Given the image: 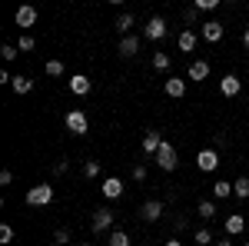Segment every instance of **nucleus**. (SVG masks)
<instances>
[{"mask_svg":"<svg viewBox=\"0 0 249 246\" xmlns=\"http://www.w3.org/2000/svg\"><path fill=\"white\" fill-rule=\"evenodd\" d=\"M27 203H30V207H50V203H53V187H47V183L30 187L27 189Z\"/></svg>","mask_w":249,"mask_h":246,"instance_id":"nucleus-1","label":"nucleus"},{"mask_svg":"<svg viewBox=\"0 0 249 246\" xmlns=\"http://www.w3.org/2000/svg\"><path fill=\"white\" fill-rule=\"evenodd\" d=\"M63 123H67V130L73 133V136H83V133L90 130V120H87L83 110H70V114L63 116Z\"/></svg>","mask_w":249,"mask_h":246,"instance_id":"nucleus-2","label":"nucleus"},{"mask_svg":"<svg viewBox=\"0 0 249 246\" xmlns=\"http://www.w3.org/2000/svg\"><path fill=\"white\" fill-rule=\"evenodd\" d=\"M153 160H156V167H160V170H166V173L176 170V147H173V143H163Z\"/></svg>","mask_w":249,"mask_h":246,"instance_id":"nucleus-3","label":"nucleus"},{"mask_svg":"<svg viewBox=\"0 0 249 246\" xmlns=\"http://www.w3.org/2000/svg\"><path fill=\"white\" fill-rule=\"evenodd\" d=\"M199 37L206 40V43H219V40H223V23H219V20L199 23Z\"/></svg>","mask_w":249,"mask_h":246,"instance_id":"nucleus-4","label":"nucleus"},{"mask_svg":"<svg viewBox=\"0 0 249 246\" xmlns=\"http://www.w3.org/2000/svg\"><path fill=\"white\" fill-rule=\"evenodd\" d=\"M110 227H113V209H96L93 220H90V229L93 233H107Z\"/></svg>","mask_w":249,"mask_h":246,"instance_id":"nucleus-5","label":"nucleus"},{"mask_svg":"<svg viewBox=\"0 0 249 246\" xmlns=\"http://www.w3.org/2000/svg\"><path fill=\"white\" fill-rule=\"evenodd\" d=\"M196 167H199L203 173H213L216 167H219V153L216 150H199L196 153Z\"/></svg>","mask_w":249,"mask_h":246,"instance_id":"nucleus-6","label":"nucleus"},{"mask_svg":"<svg viewBox=\"0 0 249 246\" xmlns=\"http://www.w3.org/2000/svg\"><path fill=\"white\" fill-rule=\"evenodd\" d=\"M143 37L146 40H163L166 37V20L163 17H150V23L143 27Z\"/></svg>","mask_w":249,"mask_h":246,"instance_id":"nucleus-7","label":"nucleus"},{"mask_svg":"<svg viewBox=\"0 0 249 246\" xmlns=\"http://www.w3.org/2000/svg\"><path fill=\"white\" fill-rule=\"evenodd\" d=\"M239 90H243V80H239L236 74H226L223 80H219V94L223 96H236Z\"/></svg>","mask_w":249,"mask_h":246,"instance_id":"nucleus-8","label":"nucleus"},{"mask_svg":"<svg viewBox=\"0 0 249 246\" xmlns=\"http://www.w3.org/2000/svg\"><path fill=\"white\" fill-rule=\"evenodd\" d=\"M140 216L150 220V223H156V220L163 216V200H146V203L140 207Z\"/></svg>","mask_w":249,"mask_h":246,"instance_id":"nucleus-9","label":"nucleus"},{"mask_svg":"<svg viewBox=\"0 0 249 246\" xmlns=\"http://www.w3.org/2000/svg\"><path fill=\"white\" fill-rule=\"evenodd\" d=\"M100 189H103V196H107V200H116V196H123V180H116V176H107Z\"/></svg>","mask_w":249,"mask_h":246,"instance_id":"nucleus-10","label":"nucleus"},{"mask_svg":"<svg viewBox=\"0 0 249 246\" xmlns=\"http://www.w3.org/2000/svg\"><path fill=\"white\" fill-rule=\"evenodd\" d=\"M160 147H163V136H160V130H150L146 136H143V153L156 156V153H160Z\"/></svg>","mask_w":249,"mask_h":246,"instance_id":"nucleus-11","label":"nucleus"},{"mask_svg":"<svg viewBox=\"0 0 249 246\" xmlns=\"http://www.w3.org/2000/svg\"><path fill=\"white\" fill-rule=\"evenodd\" d=\"M14 23H17V27H34V23H37V10H34V7H20L17 14H14Z\"/></svg>","mask_w":249,"mask_h":246,"instance_id":"nucleus-12","label":"nucleus"},{"mask_svg":"<svg viewBox=\"0 0 249 246\" xmlns=\"http://www.w3.org/2000/svg\"><path fill=\"white\" fill-rule=\"evenodd\" d=\"M226 236H239L243 229H246V220H243V213H232V216H226Z\"/></svg>","mask_w":249,"mask_h":246,"instance_id":"nucleus-13","label":"nucleus"},{"mask_svg":"<svg viewBox=\"0 0 249 246\" xmlns=\"http://www.w3.org/2000/svg\"><path fill=\"white\" fill-rule=\"evenodd\" d=\"M163 90H166V96H176V100H179V96L186 94V80H179V76H170V80L163 83Z\"/></svg>","mask_w":249,"mask_h":246,"instance_id":"nucleus-14","label":"nucleus"},{"mask_svg":"<svg viewBox=\"0 0 249 246\" xmlns=\"http://www.w3.org/2000/svg\"><path fill=\"white\" fill-rule=\"evenodd\" d=\"M90 87H93V83H90V76L73 74V80H70V90H73L77 96H87V94H90Z\"/></svg>","mask_w":249,"mask_h":246,"instance_id":"nucleus-15","label":"nucleus"},{"mask_svg":"<svg viewBox=\"0 0 249 246\" xmlns=\"http://www.w3.org/2000/svg\"><path fill=\"white\" fill-rule=\"evenodd\" d=\"M206 76H210V60H193L190 80H206Z\"/></svg>","mask_w":249,"mask_h":246,"instance_id":"nucleus-16","label":"nucleus"},{"mask_svg":"<svg viewBox=\"0 0 249 246\" xmlns=\"http://www.w3.org/2000/svg\"><path fill=\"white\" fill-rule=\"evenodd\" d=\"M136 50H140V37H133V34H130V37L120 40V54H123V57H133Z\"/></svg>","mask_w":249,"mask_h":246,"instance_id":"nucleus-17","label":"nucleus"},{"mask_svg":"<svg viewBox=\"0 0 249 246\" xmlns=\"http://www.w3.org/2000/svg\"><path fill=\"white\" fill-rule=\"evenodd\" d=\"M196 34H193V30H183V34H179V50H183V54H193V50H196Z\"/></svg>","mask_w":249,"mask_h":246,"instance_id":"nucleus-18","label":"nucleus"},{"mask_svg":"<svg viewBox=\"0 0 249 246\" xmlns=\"http://www.w3.org/2000/svg\"><path fill=\"white\" fill-rule=\"evenodd\" d=\"M10 87H14V94H30V90H34V80H30V76H14Z\"/></svg>","mask_w":249,"mask_h":246,"instance_id":"nucleus-19","label":"nucleus"},{"mask_svg":"<svg viewBox=\"0 0 249 246\" xmlns=\"http://www.w3.org/2000/svg\"><path fill=\"white\" fill-rule=\"evenodd\" d=\"M213 196H216V200H226V196H232V183H226V180L213 183Z\"/></svg>","mask_w":249,"mask_h":246,"instance_id":"nucleus-20","label":"nucleus"},{"mask_svg":"<svg viewBox=\"0 0 249 246\" xmlns=\"http://www.w3.org/2000/svg\"><path fill=\"white\" fill-rule=\"evenodd\" d=\"M130 243H133V240H130L126 229H113V233H110V246H130Z\"/></svg>","mask_w":249,"mask_h":246,"instance_id":"nucleus-21","label":"nucleus"},{"mask_svg":"<svg viewBox=\"0 0 249 246\" xmlns=\"http://www.w3.org/2000/svg\"><path fill=\"white\" fill-rule=\"evenodd\" d=\"M196 213H199L203 220H213V216H216V203H213V200H199V207H196Z\"/></svg>","mask_w":249,"mask_h":246,"instance_id":"nucleus-22","label":"nucleus"},{"mask_svg":"<svg viewBox=\"0 0 249 246\" xmlns=\"http://www.w3.org/2000/svg\"><path fill=\"white\" fill-rule=\"evenodd\" d=\"M232 193H236L239 200H249V176H239V180L232 183Z\"/></svg>","mask_w":249,"mask_h":246,"instance_id":"nucleus-23","label":"nucleus"},{"mask_svg":"<svg viewBox=\"0 0 249 246\" xmlns=\"http://www.w3.org/2000/svg\"><path fill=\"white\" fill-rule=\"evenodd\" d=\"M130 27H133V14H120V17H116V30H120L123 37H130Z\"/></svg>","mask_w":249,"mask_h":246,"instance_id":"nucleus-24","label":"nucleus"},{"mask_svg":"<svg viewBox=\"0 0 249 246\" xmlns=\"http://www.w3.org/2000/svg\"><path fill=\"white\" fill-rule=\"evenodd\" d=\"M83 176H87V180H96V176H100V163H96V160H87V163H83Z\"/></svg>","mask_w":249,"mask_h":246,"instance_id":"nucleus-25","label":"nucleus"},{"mask_svg":"<svg viewBox=\"0 0 249 246\" xmlns=\"http://www.w3.org/2000/svg\"><path fill=\"white\" fill-rule=\"evenodd\" d=\"M153 67L156 70H170V54H153Z\"/></svg>","mask_w":249,"mask_h":246,"instance_id":"nucleus-26","label":"nucleus"},{"mask_svg":"<svg viewBox=\"0 0 249 246\" xmlns=\"http://www.w3.org/2000/svg\"><path fill=\"white\" fill-rule=\"evenodd\" d=\"M53 243H57V246H67V243H70V229L60 227L57 233H53Z\"/></svg>","mask_w":249,"mask_h":246,"instance_id":"nucleus-27","label":"nucleus"},{"mask_svg":"<svg viewBox=\"0 0 249 246\" xmlns=\"http://www.w3.org/2000/svg\"><path fill=\"white\" fill-rule=\"evenodd\" d=\"M193 240H196L199 246H210V243H216V240H213V233H210V229H199V233H196Z\"/></svg>","mask_w":249,"mask_h":246,"instance_id":"nucleus-28","label":"nucleus"},{"mask_svg":"<svg viewBox=\"0 0 249 246\" xmlns=\"http://www.w3.org/2000/svg\"><path fill=\"white\" fill-rule=\"evenodd\" d=\"M17 50H20V47H14V43H3V47H0V57L14 60V57H17Z\"/></svg>","mask_w":249,"mask_h":246,"instance_id":"nucleus-29","label":"nucleus"},{"mask_svg":"<svg viewBox=\"0 0 249 246\" xmlns=\"http://www.w3.org/2000/svg\"><path fill=\"white\" fill-rule=\"evenodd\" d=\"M0 243H3V246H7V243H14V227H7V223L0 227Z\"/></svg>","mask_w":249,"mask_h":246,"instance_id":"nucleus-30","label":"nucleus"},{"mask_svg":"<svg viewBox=\"0 0 249 246\" xmlns=\"http://www.w3.org/2000/svg\"><path fill=\"white\" fill-rule=\"evenodd\" d=\"M47 74L60 76V74H63V63H60V60H47Z\"/></svg>","mask_w":249,"mask_h":246,"instance_id":"nucleus-31","label":"nucleus"},{"mask_svg":"<svg viewBox=\"0 0 249 246\" xmlns=\"http://www.w3.org/2000/svg\"><path fill=\"white\" fill-rule=\"evenodd\" d=\"M219 0H196V10H216Z\"/></svg>","mask_w":249,"mask_h":246,"instance_id":"nucleus-32","label":"nucleus"},{"mask_svg":"<svg viewBox=\"0 0 249 246\" xmlns=\"http://www.w3.org/2000/svg\"><path fill=\"white\" fill-rule=\"evenodd\" d=\"M183 20H186V23H196V20H199V10H196V7L183 10Z\"/></svg>","mask_w":249,"mask_h":246,"instance_id":"nucleus-33","label":"nucleus"},{"mask_svg":"<svg viewBox=\"0 0 249 246\" xmlns=\"http://www.w3.org/2000/svg\"><path fill=\"white\" fill-rule=\"evenodd\" d=\"M20 50H34V37H30V34L20 37Z\"/></svg>","mask_w":249,"mask_h":246,"instance_id":"nucleus-34","label":"nucleus"},{"mask_svg":"<svg viewBox=\"0 0 249 246\" xmlns=\"http://www.w3.org/2000/svg\"><path fill=\"white\" fill-rule=\"evenodd\" d=\"M133 180H136V183H143V180H146V167H133Z\"/></svg>","mask_w":249,"mask_h":246,"instance_id":"nucleus-35","label":"nucleus"},{"mask_svg":"<svg viewBox=\"0 0 249 246\" xmlns=\"http://www.w3.org/2000/svg\"><path fill=\"white\" fill-rule=\"evenodd\" d=\"M0 183H3V187H10V183H14V173L3 170V173H0Z\"/></svg>","mask_w":249,"mask_h":246,"instance_id":"nucleus-36","label":"nucleus"},{"mask_svg":"<svg viewBox=\"0 0 249 246\" xmlns=\"http://www.w3.org/2000/svg\"><path fill=\"white\" fill-rule=\"evenodd\" d=\"M213 246H232V240H216Z\"/></svg>","mask_w":249,"mask_h":246,"instance_id":"nucleus-37","label":"nucleus"},{"mask_svg":"<svg viewBox=\"0 0 249 246\" xmlns=\"http://www.w3.org/2000/svg\"><path fill=\"white\" fill-rule=\"evenodd\" d=\"M166 246H183V243H179V240H166Z\"/></svg>","mask_w":249,"mask_h":246,"instance_id":"nucleus-38","label":"nucleus"},{"mask_svg":"<svg viewBox=\"0 0 249 246\" xmlns=\"http://www.w3.org/2000/svg\"><path fill=\"white\" fill-rule=\"evenodd\" d=\"M243 43H246V47H249V27H246V34H243Z\"/></svg>","mask_w":249,"mask_h":246,"instance_id":"nucleus-39","label":"nucleus"},{"mask_svg":"<svg viewBox=\"0 0 249 246\" xmlns=\"http://www.w3.org/2000/svg\"><path fill=\"white\" fill-rule=\"evenodd\" d=\"M77 246H90V243H77Z\"/></svg>","mask_w":249,"mask_h":246,"instance_id":"nucleus-40","label":"nucleus"},{"mask_svg":"<svg viewBox=\"0 0 249 246\" xmlns=\"http://www.w3.org/2000/svg\"><path fill=\"white\" fill-rule=\"evenodd\" d=\"M246 246H249V243H246Z\"/></svg>","mask_w":249,"mask_h":246,"instance_id":"nucleus-41","label":"nucleus"}]
</instances>
